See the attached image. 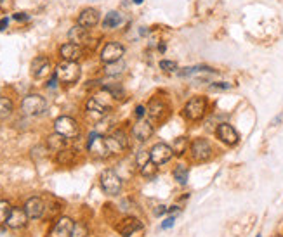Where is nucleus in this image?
Returning a JSON list of instances; mask_svg holds the SVG:
<instances>
[{
  "mask_svg": "<svg viewBox=\"0 0 283 237\" xmlns=\"http://www.w3.org/2000/svg\"><path fill=\"white\" fill-rule=\"evenodd\" d=\"M158 51H160V52H165V43H160V45H158Z\"/></svg>",
  "mask_w": 283,
  "mask_h": 237,
  "instance_id": "45",
  "label": "nucleus"
},
{
  "mask_svg": "<svg viewBox=\"0 0 283 237\" xmlns=\"http://www.w3.org/2000/svg\"><path fill=\"white\" fill-rule=\"evenodd\" d=\"M56 76H58L59 83L64 85H73L82 76V69H80L78 63H71V61H63L54 69Z\"/></svg>",
  "mask_w": 283,
  "mask_h": 237,
  "instance_id": "1",
  "label": "nucleus"
},
{
  "mask_svg": "<svg viewBox=\"0 0 283 237\" xmlns=\"http://www.w3.org/2000/svg\"><path fill=\"white\" fill-rule=\"evenodd\" d=\"M216 135L222 142V144H226V146H236L238 140H240L238 132L229 123H219V125H217Z\"/></svg>",
  "mask_w": 283,
  "mask_h": 237,
  "instance_id": "13",
  "label": "nucleus"
},
{
  "mask_svg": "<svg viewBox=\"0 0 283 237\" xmlns=\"http://www.w3.org/2000/svg\"><path fill=\"white\" fill-rule=\"evenodd\" d=\"M58 76H56V73H54V75H52V78L49 80V83H47V87H49V88H56V83H58Z\"/></svg>",
  "mask_w": 283,
  "mask_h": 237,
  "instance_id": "41",
  "label": "nucleus"
},
{
  "mask_svg": "<svg viewBox=\"0 0 283 237\" xmlns=\"http://www.w3.org/2000/svg\"><path fill=\"white\" fill-rule=\"evenodd\" d=\"M7 26H9V18H2V19H0V31H4Z\"/></svg>",
  "mask_w": 283,
  "mask_h": 237,
  "instance_id": "42",
  "label": "nucleus"
},
{
  "mask_svg": "<svg viewBox=\"0 0 283 237\" xmlns=\"http://www.w3.org/2000/svg\"><path fill=\"white\" fill-rule=\"evenodd\" d=\"M160 69H164V71H167V73H176V71H179V66H177L176 61L164 59V61H160Z\"/></svg>",
  "mask_w": 283,
  "mask_h": 237,
  "instance_id": "35",
  "label": "nucleus"
},
{
  "mask_svg": "<svg viewBox=\"0 0 283 237\" xmlns=\"http://www.w3.org/2000/svg\"><path fill=\"white\" fill-rule=\"evenodd\" d=\"M169 211V208L167 206H164V204H160V206H156V210L153 211V215L155 216H161V215H165Z\"/></svg>",
  "mask_w": 283,
  "mask_h": 237,
  "instance_id": "39",
  "label": "nucleus"
},
{
  "mask_svg": "<svg viewBox=\"0 0 283 237\" xmlns=\"http://www.w3.org/2000/svg\"><path fill=\"white\" fill-rule=\"evenodd\" d=\"M86 109H87V113L94 114V116H98V118H103L104 114L108 113V109H110V106L104 104V102L101 101L99 97H92V99H89V101H87Z\"/></svg>",
  "mask_w": 283,
  "mask_h": 237,
  "instance_id": "21",
  "label": "nucleus"
},
{
  "mask_svg": "<svg viewBox=\"0 0 283 237\" xmlns=\"http://www.w3.org/2000/svg\"><path fill=\"white\" fill-rule=\"evenodd\" d=\"M73 220L68 216H61L56 222L54 230H52V237H71V230H73Z\"/></svg>",
  "mask_w": 283,
  "mask_h": 237,
  "instance_id": "19",
  "label": "nucleus"
},
{
  "mask_svg": "<svg viewBox=\"0 0 283 237\" xmlns=\"http://www.w3.org/2000/svg\"><path fill=\"white\" fill-rule=\"evenodd\" d=\"M11 211H13V206H11V203L6 201V199H0V225L7 222V218H9Z\"/></svg>",
  "mask_w": 283,
  "mask_h": 237,
  "instance_id": "32",
  "label": "nucleus"
},
{
  "mask_svg": "<svg viewBox=\"0 0 283 237\" xmlns=\"http://www.w3.org/2000/svg\"><path fill=\"white\" fill-rule=\"evenodd\" d=\"M84 54H86L84 47L78 45V43H73V42L63 43V45L59 47V56H61L63 61H71V63H78V61L84 57Z\"/></svg>",
  "mask_w": 283,
  "mask_h": 237,
  "instance_id": "11",
  "label": "nucleus"
},
{
  "mask_svg": "<svg viewBox=\"0 0 283 237\" xmlns=\"http://www.w3.org/2000/svg\"><path fill=\"white\" fill-rule=\"evenodd\" d=\"M68 38H70V42H73V43H78V45H86V43H89V38H91V35H89L87 28L80 26V24H75V26L71 28L70 31H68Z\"/></svg>",
  "mask_w": 283,
  "mask_h": 237,
  "instance_id": "20",
  "label": "nucleus"
},
{
  "mask_svg": "<svg viewBox=\"0 0 283 237\" xmlns=\"http://www.w3.org/2000/svg\"><path fill=\"white\" fill-rule=\"evenodd\" d=\"M207 109H209V101L201 96H196V97H191L184 104L183 114L186 116V120L189 121H200L207 114Z\"/></svg>",
  "mask_w": 283,
  "mask_h": 237,
  "instance_id": "2",
  "label": "nucleus"
},
{
  "mask_svg": "<svg viewBox=\"0 0 283 237\" xmlns=\"http://www.w3.org/2000/svg\"><path fill=\"white\" fill-rule=\"evenodd\" d=\"M136 118H137V120H143V116H144V114H146V108H144V106H137V108H136Z\"/></svg>",
  "mask_w": 283,
  "mask_h": 237,
  "instance_id": "38",
  "label": "nucleus"
},
{
  "mask_svg": "<svg viewBox=\"0 0 283 237\" xmlns=\"http://www.w3.org/2000/svg\"><path fill=\"white\" fill-rule=\"evenodd\" d=\"M125 54V47L122 43L118 42H108L106 45L103 47V51H101V61H103L104 64H110V63H115V61H120Z\"/></svg>",
  "mask_w": 283,
  "mask_h": 237,
  "instance_id": "10",
  "label": "nucleus"
},
{
  "mask_svg": "<svg viewBox=\"0 0 283 237\" xmlns=\"http://www.w3.org/2000/svg\"><path fill=\"white\" fill-rule=\"evenodd\" d=\"M14 111V104L9 97H0V120L9 118Z\"/></svg>",
  "mask_w": 283,
  "mask_h": 237,
  "instance_id": "28",
  "label": "nucleus"
},
{
  "mask_svg": "<svg viewBox=\"0 0 283 237\" xmlns=\"http://www.w3.org/2000/svg\"><path fill=\"white\" fill-rule=\"evenodd\" d=\"M124 71H125V63L122 59L104 66V75L106 76H118V75H122Z\"/></svg>",
  "mask_w": 283,
  "mask_h": 237,
  "instance_id": "27",
  "label": "nucleus"
},
{
  "mask_svg": "<svg viewBox=\"0 0 283 237\" xmlns=\"http://www.w3.org/2000/svg\"><path fill=\"white\" fill-rule=\"evenodd\" d=\"M89 235V228L84 222H76L73 225V230H71V237H87Z\"/></svg>",
  "mask_w": 283,
  "mask_h": 237,
  "instance_id": "34",
  "label": "nucleus"
},
{
  "mask_svg": "<svg viewBox=\"0 0 283 237\" xmlns=\"http://www.w3.org/2000/svg\"><path fill=\"white\" fill-rule=\"evenodd\" d=\"M54 132L61 133L63 137H66L68 140H75L80 135V126L71 116H59L54 121Z\"/></svg>",
  "mask_w": 283,
  "mask_h": 237,
  "instance_id": "6",
  "label": "nucleus"
},
{
  "mask_svg": "<svg viewBox=\"0 0 283 237\" xmlns=\"http://www.w3.org/2000/svg\"><path fill=\"white\" fill-rule=\"evenodd\" d=\"M25 211L30 220H38L42 218L44 211H46V203L42 201V198H37V196L30 198L25 203Z\"/></svg>",
  "mask_w": 283,
  "mask_h": 237,
  "instance_id": "15",
  "label": "nucleus"
},
{
  "mask_svg": "<svg viewBox=\"0 0 283 237\" xmlns=\"http://www.w3.org/2000/svg\"><path fill=\"white\" fill-rule=\"evenodd\" d=\"M2 2H4V0H0V4H2Z\"/></svg>",
  "mask_w": 283,
  "mask_h": 237,
  "instance_id": "47",
  "label": "nucleus"
},
{
  "mask_svg": "<svg viewBox=\"0 0 283 237\" xmlns=\"http://www.w3.org/2000/svg\"><path fill=\"white\" fill-rule=\"evenodd\" d=\"M257 237H261V235H257Z\"/></svg>",
  "mask_w": 283,
  "mask_h": 237,
  "instance_id": "48",
  "label": "nucleus"
},
{
  "mask_svg": "<svg viewBox=\"0 0 283 237\" xmlns=\"http://www.w3.org/2000/svg\"><path fill=\"white\" fill-rule=\"evenodd\" d=\"M189 146H191V142H189L188 137H177L176 140H174V154L176 156H184L186 153L189 151Z\"/></svg>",
  "mask_w": 283,
  "mask_h": 237,
  "instance_id": "26",
  "label": "nucleus"
},
{
  "mask_svg": "<svg viewBox=\"0 0 283 237\" xmlns=\"http://www.w3.org/2000/svg\"><path fill=\"white\" fill-rule=\"evenodd\" d=\"M139 173L143 175L146 180H153V178L156 177V173H158V165H155L153 161H148L146 165L139 168Z\"/></svg>",
  "mask_w": 283,
  "mask_h": 237,
  "instance_id": "30",
  "label": "nucleus"
},
{
  "mask_svg": "<svg viewBox=\"0 0 283 237\" xmlns=\"http://www.w3.org/2000/svg\"><path fill=\"white\" fill-rule=\"evenodd\" d=\"M66 142H68L66 137H63L61 133L54 132L52 135L47 137V149H49V151H54V153H59V151L66 147Z\"/></svg>",
  "mask_w": 283,
  "mask_h": 237,
  "instance_id": "23",
  "label": "nucleus"
},
{
  "mask_svg": "<svg viewBox=\"0 0 283 237\" xmlns=\"http://www.w3.org/2000/svg\"><path fill=\"white\" fill-rule=\"evenodd\" d=\"M28 222V215L25 211V208H13L9 218H7V227L11 228H23Z\"/></svg>",
  "mask_w": 283,
  "mask_h": 237,
  "instance_id": "18",
  "label": "nucleus"
},
{
  "mask_svg": "<svg viewBox=\"0 0 283 237\" xmlns=\"http://www.w3.org/2000/svg\"><path fill=\"white\" fill-rule=\"evenodd\" d=\"M149 156H151V161L155 165L160 166L171 161L174 156V149L169 144H165V142H158V144H155L149 149Z\"/></svg>",
  "mask_w": 283,
  "mask_h": 237,
  "instance_id": "9",
  "label": "nucleus"
},
{
  "mask_svg": "<svg viewBox=\"0 0 283 237\" xmlns=\"http://www.w3.org/2000/svg\"><path fill=\"white\" fill-rule=\"evenodd\" d=\"M174 222H176V220H174V216H171V218H167L164 223H161V228H164V230H167V228H171L174 225Z\"/></svg>",
  "mask_w": 283,
  "mask_h": 237,
  "instance_id": "40",
  "label": "nucleus"
},
{
  "mask_svg": "<svg viewBox=\"0 0 283 237\" xmlns=\"http://www.w3.org/2000/svg\"><path fill=\"white\" fill-rule=\"evenodd\" d=\"M104 140H106V146H108V149H110L111 154H116V156H118V154H122V153L127 151V147H125L118 138L113 135V133L111 135H108V137H104Z\"/></svg>",
  "mask_w": 283,
  "mask_h": 237,
  "instance_id": "25",
  "label": "nucleus"
},
{
  "mask_svg": "<svg viewBox=\"0 0 283 237\" xmlns=\"http://www.w3.org/2000/svg\"><path fill=\"white\" fill-rule=\"evenodd\" d=\"M99 19H101L99 11L98 9H92V7H87V9H84L78 14V21H76V24H80V26H84V28H87V30H91V28H94L96 24L99 23Z\"/></svg>",
  "mask_w": 283,
  "mask_h": 237,
  "instance_id": "17",
  "label": "nucleus"
},
{
  "mask_svg": "<svg viewBox=\"0 0 283 237\" xmlns=\"http://www.w3.org/2000/svg\"><path fill=\"white\" fill-rule=\"evenodd\" d=\"M155 133V123L151 120H139L132 126V137L139 142H146Z\"/></svg>",
  "mask_w": 283,
  "mask_h": 237,
  "instance_id": "12",
  "label": "nucleus"
},
{
  "mask_svg": "<svg viewBox=\"0 0 283 237\" xmlns=\"http://www.w3.org/2000/svg\"><path fill=\"white\" fill-rule=\"evenodd\" d=\"M132 2H134V4H136V6H139V4H143V2H144V0H132Z\"/></svg>",
  "mask_w": 283,
  "mask_h": 237,
  "instance_id": "46",
  "label": "nucleus"
},
{
  "mask_svg": "<svg viewBox=\"0 0 283 237\" xmlns=\"http://www.w3.org/2000/svg\"><path fill=\"white\" fill-rule=\"evenodd\" d=\"M179 211H181V210H179V206H171V208H169L167 213H171V215L176 213V215H177V213H179Z\"/></svg>",
  "mask_w": 283,
  "mask_h": 237,
  "instance_id": "43",
  "label": "nucleus"
},
{
  "mask_svg": "<svg viewBox=\"0 0 283 237\" xmlns=\"http://www.w3.org/2000/svg\"><path fill=\"white\" fill-rule=\"evenodd\" d=\"M212 144L207 140V138H195V140L191 142V146H189V156H191L193 161L196 163H204V161H209L210 158H212Z\"/></svg>",
  "mask_w": 283,
  "mask_h": 237,
  "instance_id": "7",
  "label": "nucleus"
},
{
  "mask_svg": "<svg viewBox=\"0 0 283 237\" xmlns=\"http://www.w3.org/2000/svg\"><path fill=\"white\" fill-rule=\"evenodd\" d=\"M87 151L91 153V156H94L96 159H106L111 156L110 149L106 146V140H104L103 135L99 133H91L87 140Z\"/></svg>",
  "mask_w": 283,
  "mask_h": 237,
  "instance_id": "8",
  "label": "nucleus"
},
{
  "mask_svg": "<svg viewBox=\"0 0 283 237\" xmlns=\"http://www.w3.org/2000/svg\"><path fill=\"white\" fill-rule=\"evenodd\" d=\"M124 23V16L118 11H110L103 19V28L106 30H113V28H118Z\"/></svg>",
  "mask_w": 283,
  "mask_h": 237,
  "instance_id": "24",
  "label": "nucleus"
},
{
  "mask_svg": "<svg viewBox=\"0 0 283 237\" xmlns=\"http://www.w3.org/2000/svg\"><path fill=\"white\" fill-rule=\"evenodd\" d=\"M148 161H151V156H149V151H146V149L137 151V154H136V158H134V163H136L137 168H141V166H144Z\"/></svg>",
  "mask_w": 283,
  "mask_h": 237,
  "instance_id": "33",
  "label": "nucleus"
},
{
  "mask_svg": "<svg viewBox=\"0 0 283 237\" xmlns=\"http://www.w3.org/2000/svg\"><path fill=\"white\" fill-rule=\"evenodd\" d=\"M21 111L26 116H40L47 111V101L38 93H30L21 102Z\"/></svg>",
  "mask_w": 283,
  "mask_h": 237,
  "instance_id": "5",
  "label": "nucleus"
},
{
  "mask_svg": "<svg viewBox=\"0 0 283 237\" xmlns=\"http://www.w3.org/2000/svg\"><path fill=\"white\" fill-rule=\"evenodd\" d=\"M13 18L16 19V21H19V23H25V21H30V16L26 14V12H16V14L13 16Z\"/></svg>",
  "mask_w": 283,
  "mask_h": 237,
  "instance_id": "37",
  "label": "nucleus"
},
{
  "mask_svg": "<svg viewBox=\"0 0 283 237\" xmlns=\"http://www.w3.org/2000/svg\"><path fill=\"white\" fill-rule=\"evenodd\" d=\"M146 113L153 123H164V121H167V118L171 116V106H169V102L165 99L153 97V99L148 102Z\"/></svg>",
  "mask_w": 283,
  "mask_h": 237,
  "instance_id": "3",
  "label": "nucleus"
},
{
  "mask_svg": "<svg viewBox=\"0 0 283 237\" xmlns=\"http://www.w3.org/2000/svg\"><path fill=\"white\" fill-rule=\"evenodd\" d=\"M233 85L231 83H228V81H214L212 85H210V88L212 90H229Z\"/></svg>",
  "mask_w": 283,
  "mask_h": 237,
  "instance_id": "36",
  "label": "nucleus"
},
{
  "mask_svg": "<svg viewBox=\"0 0 283 237\" xmlns=\"http://www.w3.org/2000/svg\"><path fill=\"white\" fill-rule=\"evenodd\" d=\"M118 232H120V235H124V237H134V235L141 237V234H143V222L129 216V218H125L120 222Z\"/></svg>",
  "mask_w": 283,
  "mask_h": 237,
  "instance_id": "14",
  "label": "nucleus"
},
{
  "mask_svg": "<svg viewBox=\"0 0 283 237\" xmlns=\"http://www.w3.org/2000/svg\"><path fill=\"white\" fill-rule=\"evenodd\" d=\"M188 178H189V170L184 165L176 166V170H174V180L179 183V185H186Z\"/></svg>",
  "mask_w": 283,
  "mask_h": 237,
  "instance_id": "31",
  "label": "nucleus"
},
{
  "mask_svg": "<svg viewBox=\"0 0 283 237\" xmlns=\"http://www.w3.org/2000/svg\"><path fill=\"white\" fill-rule=\"evenodd\" d=\"M103 92H106L108 96L111 97V99H124V97H125V88L120 83H116V85H104Z\"/></svg>",
  "mask_w": 283,
  "mask_h": 237,
  "instance_id": "29",
  "label": "nucleus"
},
{
  "mask_svg": "<svg viewBox=\"0 0 283 237\" xmlns=\"http://www.w3.org/2000/svg\"><path fill=\"white\" fill-rule=\"evenodd\" d=\"M99 183H101V189H103V192L104 194H108V196H118L120 191H122V185H124L122 177H120V175L111 168L104 170L103 173H101Z\"/></svg>",
  "mask_w": 283,
  "mask_h": 237,
  "instance_id": "4",
  "label": "nucleus"
},
{
  "mask_svg": "<svg viewBox=\"0 0 283 237\" xmlns=\"http://www.w3.org/2000/svg\"><path fill=\"white\" fill-rule=\"evenodd\" d=\"M75 159H76V151L68 149V147H64V149H61L56 154V161L61 166H71L75 163Z\"/></svg>",
  "mask_w": 283,
  "mask_h": 237,
  "instance_id": "22",
  "label": "nucleus"
},
{
  "mask_svg": "<svg viewBox=\"0 0 283 237\" xmlns=\"http://www.w3.org/2000/svg\"><path fill=\"white\" fill-rule=\"evenodd\" d=\"M148 33H149V28H148V30H146V26L139 28V35H141V36H146Z\"/></svg>",
  "mask_w": 283,
  "mask_h": 237,
  "instance_id": "44",
  "label": "nucleus"
},
{
  "mask_svg": "<svg viewBox=\"0 0 283 237\" xmlns=\"http://www.w3.org/2000/svg\"><path fill=\"white\" fill-rule=\"evenodd\" d=\"M51 73V59L46 56H38L31 61V76L33 78H44Z\"/></svg>",
  "mask_w": 283,
  "mask_h": 237,
  "instance_id": "16",
  "label": "nucleus"
}]
</instances>
